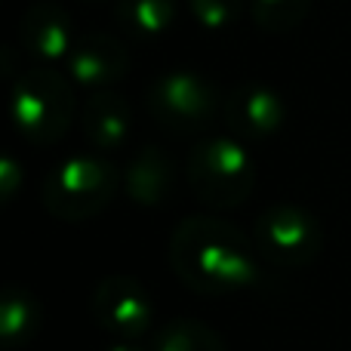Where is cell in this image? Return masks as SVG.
I'll list each match as a JSON object with an SVG mask.
<instances>
[{"instance_id": "obj_20", "label": "cell", "mask_w": 351, "mask_h": 351, "mask_svg": "<svg viewBox=\"0 0 351 351\" xmlns=\"http://www.w3.org/2000/svg\"><path fill=\"white\" fill-rule=\"evenodd\" d=\"M84 3H105V0H84Z\"/></svg>"}, {"instance_id": "obj_14", "label": "cell", "mask_w": 351, "mask_h": 351, "mask_svg": "<svg viewBox=\"0 0 351 351\" xmlns=\"http://www.w3.org/2000/svg\"><path fill=\"white\" fill-rule=\"evenodd\" d=\"M40 321H43L40 302L28 290L12 287V290H6L0 296V339L10 348L28 346L37 336V330H40Z\"/></svg>"}, {"instance_id": "obj_13", "label": "cell", "mask_w": 351, "mask_h": 351, "mask_svg": "<svg viewBox=\"0 0 351 351\" xmlns=\"http://www.w3.org/2000/svg\"><path fill=\"white\" fill-rule=\"evenodd\" d=\"M114 12L130 37L160 40L173 31L179 16V0H114Z\"/></svg>"}, {"instance_id": "obj_1", "label": "cell", "mask_w": 351, "mask_h": 351, "mask_svg": "<svg viewBox=\"0 0 351 351\" xmlns=\"http://www.w3.org/2000/svg\"><path fill=\"white\" fill-rule=\"evenodd\" d=\"M259 250L241 228L216 216H188L170 237V265L204 296L241 293L259 280Z\"/></svg>"}, {"instance_id": "obj_16", "label": "cell", "mask_w": 351, "mask_h": 351, "mask_svg": "<svg viewBox=\"0 0 351 351\" xmlns=\"http://www.w3.org/2000/svg\"><path fill=\"white\" fill-rule=\"evenodd\" d=\"M311 0H250V19L265 34H290L308 19Z\"/></svg>"}, {"instance_id": "obj_6", "label": "cell", "mask_w": 351, "mask_h": 351, "mask_svg": "<svg viewBox=\"0 0 351 351\" xmlns=\"http://www.w3.org/2000/svg\"><path fill=\"white\" fill-rule=\"evenodd\" d=\"M253 243L262 259L280 268H302L317 259L324 247V228L308 210L296 204H278L259 213L253 222Z\"/></svg>"}, {"instance_id": "obj_4", "label": "cell", "mask_w": 351, "mask_h": 351, "mask_svg": "<svg viewBox=\"0 0 351 351\" xmlns=\"http://www.w3.org/2000/svg\"><path fill=\"white\" fill-rule=\"evenodd\" d=\"M188 188L200 204L213 210H234L253 194L256 164L237 139L216 136L191 148L185 164Z\"/></svg>"}, {"instance_id": "obj_19", "label": "cell", "mask_w": 351, "mask_h": 351, "mask_svg": "<svg viewBox=\"0 0 351 351\" xmlns=\"http://www.w3.org/2000/svg\"><path fill=\"white\" fill-rule=\"evenodd\" d=\"M108 351H142V348H136V346H130V342H117V346H111Z\"/></svg>"}, {"instance_id": "obj_9", "label": "cell", "mask_w": 351, "mask_h": 351, "mask_svg": "<svg viewBox=\"0 0 351 351\" xmlns=\"http://www.w3.org/2000/svg\"><path fill=\"white\" fill-rule=\"evenodd\" d=\"M65 68H68V77H71L84 93L111 90L117 80L127 77L130 49L123 47V40L114 34L86 31V34L77 37Z\"/></svg>"}, {"instance_id": "obj_11", "label": "cell", "mask_w": 351, "mask_h": 351, "mask_svg": "<svg viewBox=\"0 0 351 351\" xmlns=\"http://www.w3.org/2000/svg\"><path fill=\"white\" fill-rule=\"evenodd\" d=\"M127 197L139 206H164L176 194V167L173 158L160 145H145L133 154L123 170Z\"/></svg>"}, {"instance_id": "obj_5", "label": "cell", "mask_w": 351, "mask_h": 351, "mask_svg": "<svg viewBox=\"0 0 351 351\" xmlns=\"http://www.w3.org/2000/svg\"><path fill=\"white\" fill-rule=\"evenodd\" d=\"M225 99L219 90L194 71H164L148 84L145 108L160 130L176 136H197L206 133L222 117Z\"/></svg>"}, {"instance_id": "obj_8", "label": "cell", "mask_w": 351, "mask_h": 351, "mask_svg": "<svg viewBox=\"0 0 351 351\" xmlns=\"http://www.w3.org/2000/svg\"><path fill=\"white\" fill-rule=\"evenodd\" d=\"M222 121L237 142H265L287 123V105L265 84H241L225 96Z\"/></svg>"}, {"instance_id": "obj_2", "label": "cell", "mask_w": 351, "mask_h": 351, "mask_svg": "<svg viewBox=\"0 0 351 351\" xmlns=\"http://www.w3.org/2000/svg\"><path fill=\"white\" fill-rule=\"evenodd\" d=\"M10 117L16 133L37 148L56 145L74 121L71 80L53 65H28L12 80Z\"/></svg>"}, {"instance_id": "obj_12", "label": "cell", "mask_w": 351, "mask_h": 351, "mask_svg": "<svg viewBox=\"0 0 351 351\" xmlns=\"http://www.w3.org/2000/svg\"><path fill=\"white\" fill-rule=\"evenodd\" d=\"M130 102L114 90L86 93L84 111H80V127L84 136L96 152H117L130 136Z\"/></svg>"}, {"instance_id": "obj_18", "label": "cell", "mask_w": 351, "mask_h": 351, "mask_svg": "<svg viewBox=\"0 0 351 351\" xmlns=\"http://www.w3.org/2000/svg\"><path fill=\"white\" fill-rule=\"evenodd\" d=\"M19 179H22L19 160L12 158V154H6V158L0 160V194H3V200H12V197H16Z\"/></svg>"}, {"instance_id": "obj_3", "label": "cell", "mask_w": 351, "mask_h": 351, "mask_svg": "<svg viewBox=\"0 0 351 351\" xmlns=\"http://www.w3.org/2000/svg\"><path fill=\"white\" fill-rule=\"evenodd\" d=\"M123 185V173L111 160L99 154H77L47 173L40 188V200L49 216L62 222L93 219L117 197Z\"/></svg>"}, {"instance_id": "obj_7", "label": "cell", "mask_w": 351, "mask_h": 351, "mask_svg": "<svg viewBox=\"0 0 351 351\" xmlns=\"http://www.w3.org/2000/svg\"><path fill=\"white\" fill-rule=\"evenodd\" d=\"M93 317L102 324L108 333H117L123 339H139L152 330V296L136 278L127 274H111L99 280L93 290Z\"/></svg>"}, {"instance_id": "obj_10", "label": "cell", "mask_w": 351, "mask_h": 351, "mask_svg": "<svg viewBox=\"0 0 351 351\" xmlns=\"http://www.w3.org/2000/svg\"><path fill=\"white\" fill-rule=\"evenodd\" d=\"M77 37L80 34H74L71 16L59 3H49V0H34L25 10L22 22H19V43L40 65L68 62Z\"/></svg>"}, {"instance_id": "obj_17", "label": "cell", "mask_w": 351, "mask_h": 351, "mask_svg": "<svg viewBox=\"0 0 351 351\" xmlns=\"http://www.w3.org/2000/svg\"><path fill=\"white\" fill-rule=\"evenodd\" d=\"M188 12L204 25L206 31H228L250 10V0H185Z\"/></svg>"}, {"instance_id": "obj_15", "label": "cell", "mask_w": 351, "mask_h": 351, "mask_svg": "<svg viewBox=\"0 0 351 351\" xmlns=\"http://www.w3.org/2000/svg\"><path fill=\"white\" fill-rule=\"evenodd\" d=\"M152 351H225V342L204 321L176 317L152 336Z\"/></svg>"}]
</instances>
